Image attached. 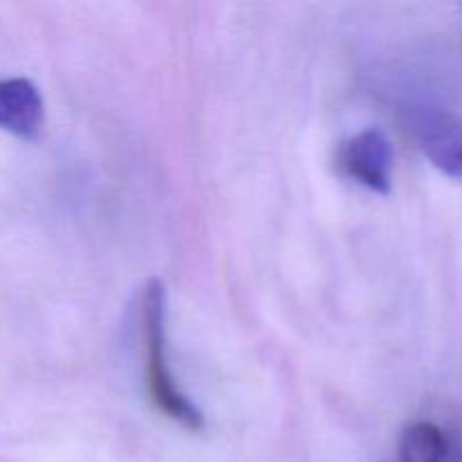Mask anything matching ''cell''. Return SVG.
Returning a JSON list of instances; mask_svg holds the SVG:
<instances>
[{
    "instance_id": "4",
    "label": "cell",
    "mask_w": 462,
    "mask_h": 462,
    "mask_svg": "<svg viewBox=\"0 0 462 462\" xmlns=\"http://www.w3.org/2000/svg\"><path fill=\"white\" fill-rule=\"evenodd\" d=\"M45 106L39 88L30 79H0V129L25 140L39 138Z\"/></svg>"
},
{
    "instance_id": "1",
    "label": "cell",
    "mask_w": 462,
    "mask_h": 462,
    "mask_svg": "<svg viewBox=\"0 0 462 462\" xmlns=\"http://www.w3.org/2000/svg\"><path fill=\"white\" fill-rule=\"evenodd\" d=\"M143 334L147 350V386L156 409L189 431L206 427L199 406L180 391L167 364V291L162 280H149L143 293Z\"/></svg>"
},
{
    "instance_id": "2",
    "label": "cell",
    "mask_w": 462,
    "mask_h": 462,
    "mask_svg": "<svg viewBox=\"0 0 462 462\" xmlns=\"http://www.w3.org/2000/svg\"><path fill=\"white\" fill-rule=\"evenodd\" d=\"M415 135L429 161L449 179L462 183V120L440 106H429L415 116Z\"/></svg>"
},
{
    "instance_id": "5",
    "label": "cell",
    "mask_w": 462,
    "mask_h": 462,
    "mask_svg": "<svg viewBox=\"0 0 462 462\" xmlns=\"http://www.w3.org/2000/svg\"><path fill=\"white\" fill-rule=\"evenodd\" d=\"M445 456L447 438L433 422H415L402 433L400 462H442Z\"/></svg>"
},
{
    "instance_id": "3",
    "label": "cell",
    "mask_w": 462,
    "mask_h": 462,
    "mask_svg": "<svg viewBox=\"0 0 462 462\" xmlns=\"http://www.w3.org/2000/svg\"><path fill=\"white\" fill-rule=\"evenodd\" d=\"M343 170L373 192H391L393 144L382 129H365L350 138L341 153Z\"/></svg>"
}]
</instances>
